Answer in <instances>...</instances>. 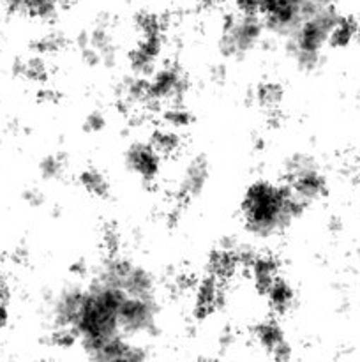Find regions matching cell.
<instances>
[{"instance_id": "cb8c5ba5", "label": "cell", "mask_w": 360, "mask_h": 362, "mask_svg": "<svg viewBox=\"0 0 360 362\" xmlns=\"http://www.w3.org/2000/svg\"><path fill=\"white\" fill-rule=\"evenodd\" d=\"M232 2L233 0H198V4H200V6L207 11L222 9V7H226L228 4H232Z\"/></svg>"}, {"instance_id": "2e32d148", "label": "cell", "mask_w": 360, "mask_h": 362, "mask_svg": "<svg viewBox=\"0 0 360 362\" xmlns=\"http://www.w3.org/2000/svg\"><path fill=\"white\" fill-rule=\"evenodd\" d=\"M148 141L162 156L164 161L166 159L179 158L184 148L182 131L173 129V127L164 126V124H161V126H157L152 131L150 136H148Z\"/></svg>"}, {"instance_id": "ac0fdd59", "label": "cell", "mask_w": 360, "mask_h": 362, "mask_svg": "<svg viewBox=\"0 0 360 362\" xmlns=\"http://www.w3.org/2000/svg\"><path fill=\"white\" fill-rule=\"evenodd\" d=\"M78 184L83 187L85 193L90 194L92 198H97V200L108 198L109 191H112V184H109L108 177L99 168H94V166H87V168L81 170V173L78 175Z\"/></svg>"}, {"instance_id": "7402d4cb", "label": "cell", "mask_w": 360, "mask_h": 362, "mask_svg": "<svg viewBox=\"0 0 360 362\" xmlns=\"http://www.w3.org/2000/svg\"><path fill=\"white\" fill-rule=\"evenodd\" d=\"M64 46H66V39H64V35L59 34V32H49V34L41 35V37H37L32 42V48H34L35 55L41 57L55 55V53H59Z\"/></svg>"}, {"instance_id": "ba28073f", "label": "cell", "mask_w": 360, "mask_h": 362, "mask_svg": "<svg viewBox=\"0 0 360 362\" xmlns=\"http://www.w3.org/2000/svg\"><path fill=\"white\" fill-rule=\"evenodd\" d=\"M244 250L246 246L235 240H221V244L208 253L205 262V274L212 276L224 285L235 281L240 274H244Z\"/></svg>"}, {"instance_id": "30bf717a", "label": "cell", "mask_w": 360, "mask_h": 362, "mask_svg": "<svg viewBox=\"0 0 360 362\" xmlns=\"http://www.w3.org/2000/svg\"><path fill=\"white\" fill-rule=\"evenodd\" d=\"M124 163L131 175L136 177L141 184L150 186L162 173V156L152 147L148 140L133 141L124 152Z\"/></svg>"}, {"instance_id": "8992f818", "label": "cell", "mask_w": 360, "mask_h": 362, "mask_svg": "<svg viewBox=\"0 0 360 362\" xmlns=\"http://www.w3.org/2000/svg\"><path fill=\"white\" fill-rule=\"evenodd\" d=\"M309 9L313 7L307 6L304 0H260L258 4V14L267 32L281 37H288Z\"/></svg>"}, {"instance_id": "7a4b0ae2", "label": "cell", "mask_w": 360, "mask_h": 362, "mask_svg": "<svg viewBox=\"0 0 360 362\" xmlns=\"http://www.w3.org/2000/svg\"><path fill=\"white\" fill-rule=\"evenodd\" d=\"M337 18L335 6H316L307 11L299 27L286 37V49L299 69L313 71L320 66L321 53Z\"/></svg>"}, {"instance_id": "9a60e30c", "label": "cell", "mask_w": 360, "mask_h": 362, "mask_svg": "<svg viewBox=\"0 0 360 362\" xmlns=\"http://www.w3.org/2000/svg\"><path fill=\"white\" fill-rule=\"evenodd\" d=\"M253 101L270 119H279V110L284 101V88L275 80H261L253 90Z\"/></svg>"}, {"instance_id": "52a82bcc", "label": "cell", "mask_w": 360, "mask_h": 362, "mask_svg": "<svg viewBox=\"0 0 360 362\" xmlns=\"http://www.w3.org/2000/svg\"><path fill=\"white\" fill-rule=\"evenodd\" d=\"M166 32L134 34V45L127 52V66L134 76H148L162 64Z\"/></svg>"}, {"instance_id": "5b68a950", "label": "cell", "mask_w": 360, "mask_h": 362, "mask_svg": "<svg viewBox=\"0 0 360 362\" xmlns=\"http://www.w3.org/2000/svg\"><path fill=\"white\" fill-rule=\"evenodd\" d=\"M189 87V76L179 64L162 62L147 76L148 112H161L166 106L184 103Z\"/></svg>"}, {"instance_id": "d4e9b609", "label": "cell", "mask_w": 360, "mask_h": 362, "mask_svg": "<svg viewBox=\"0 0 360 362\" xmlns=\"http://www.w3.org/2000/svg\"><path fill=\"white\" fill-rule=\"evenodd\" d=\"M304 2H306L309 7H314V6H335L337 0H304Z\"/></svg>"}, {"instance_id": "603a6c76", "label": "cell", "mask_w": 360, "mask_h": 362, "mask_svg": "<svg viewBox=\"0 0 360 362\" xmlns=\"http://www.w3.org/2000/svg\"><path fill=\"white\" fill-rule=\"evenodd\" d=\"M83 127L87 133H101L106 127V119L101 112H92L88 113L87 119H85Z\"/></svg>"}, {"instance_id": "d6986e66", "label": "cell", "mask_w": 360, "mask_h": 362, "mask_svg": "<svg viewBox=\"0 0 360 362\" xmlns=\"http://www.w3.org/2000/svg\"><path fill=\"white\" fill-rule=\"evenodd\" d=\"M14 71H16V74L23 76L25 80L37 85H44L49 78V67L46 64L44 57L41 55H34L27 60H20L14 66Z\"/></svg>"}, {"instance_id": "3957f363", "label": "cell", "mask_w": 360, "mask_h": 362, "mask_svg": "<svg viewBox=\"0 0 360 362\" xmlns=\"http://www.w3.org/2000/svg\"><path fill=\"white\" fill-rule=\"evenodd\" d=\"M267 28L258 14H242L229 11L222 18L219 30V52L226 59H244L263 42Z\"/></svg>"}, {"instance_id": "7c38bea8", "label": "cell", "mask_w": 360, "mask_h": 362, "mask_svg": "<svg viewBox=\"0 0 360 362\" xmlns=\"http://www.w3.org/2000/svg\"><path fill=\"white\" fill-rule=\"evenodd\" d=\"M244 274L249 278L254 292L263 297L268 286L282 274L281 258L272 251H256L249 247L244 262Z\"/></svg>"}, {"instance_id": "277c9868", "label": "cell", "mask_w": 360, "mask_h": 362, "mask_svg": "<svg viewBox=\"0 0 360 362\" xmlns=\"http://www.w3.org/2000/svg\"><path fill=\"white\" fill-rule=\"evenodd\" d=\"M281 180L299 200L309 207L328 193V180L316 159L304 152H295L282 165Z\"/></svg>"}, {"instance_id": "4fadbf2b", "label": "cell", "mask_w": 360, "mask_h": 362, "mask_svg": "<svg viewBox=\"0 0 360 362\" xmlns=\"http://www.w3.org/2000/svg\"><path fill=\"white\" fill-rule=\"evenodd\" d=\"M208 177H210V166L205 156H193L180 173L179 184L173 194V205L184 209L191 202L196 200L207 187Z\"/></svg>"}, {"instance_id": "9c48e42d", "label": "cell", "mask_w": 360, "mask_h": 362, "mask_svg": "<svg viewBox=\"0 0 360 362\" xmlns=\"http://www.w3.org/2000/svg\"><path fill=\"white\" fill-rule=\"evenodd\" d=\"M228 285L217 281L212 276L203 274L198 278L191 292V315L196 322H207L224 308L228 297Z\"/></svg>"}, {"instance_id": "5bb4252c", "label": "cell", "mask_w": 360, "mask_h": 362, "mask_svg": "<svg viewBox=\"0 0 360 362\" xmlns=\"http://www.w3.org/2000/svg\"><path fill=\"white\" fill-rule=\"evenodd\" d=\"M263 299L265 303H267L270 315H274V317L277 318H282L286 317L293 308H295L296 293H295V288L292 286V283L281 274L270 286H268Z\"/></svg>"}, {"instance_id": "44dd1931", "label": "cell", "mask_w": 360, "mask_h": 362, "mask_svg": "<svg viewBox=\"0 0 360 362\" xmlns=\"http://www.w3.org/2000/svg\"><path fill=\"white\" fill-rule=\"evenodd\" d=\"M66 159L60 154H48L39 163V172L44 180H59L66 175Z\"/></svg>"}, {"instance_id": "8fae6325", "label": "cell", "mask_w": 360, "mask_h": 362, "mask_svg": "<svg viewBox=\"0 0 360 362\" xmlns=\"http://www.w3.org/2000/svg\"><path fill=\"white\" fill-rule=\"evenodd\" d=\"M251 338L254 339L258 349L263 350L270 359L274 361H289L293 356L292 345H289L286 332L282 329L277 317L270 315L267 318L254 322L251 327Z\"/></svg>"}, {"instance_id": "ffe728a7", "label": "cell", "mask_w": 360, "mask_h": 362, "mask_svg": "<svg viewBox=\"0 0 360 362\" xmlns=\"http://www.w3.org/2000/svg\"><path fill=\"white\" fill-rule=\"evenodd\" d=\"M162 113V124L168 127H173V129L184 131L194 122V115L187 106H184V103H179V105L166 106L164 110H161Z\"/></svg>"}, {"instance_id": "6da1fadb", "label": "cell", "mask_w": 360, "mask_h": 362, "mask_svg": "<svg viewBox=\"0 0 360 362\" xmlns=\"http://www.w3.org/2000/svg\"><path fill=\"white\" fill-rule=\"evenodd\" d=\"M239 211L244 230L267 240L282 235L307 211V205L282 180L256 179L244 189Z\"/></svg>"}, {"instance_id": "e0dca14e", "label": "cell", "mask_w": 360, "mask_h": 362, "mask_svg": "<svg viewBox=\"0 0 360 362\" xmlns=\"http://www.w3.org/2000/svg\"><path fill=\"white\" fill-rule=\"evenodd\" d=\"M360 35V23L356 18L348 16V14H339L337 21L332 27L330 35H328V45L334 49H344L356 41Z\"/></svg>"}]
</instances>
